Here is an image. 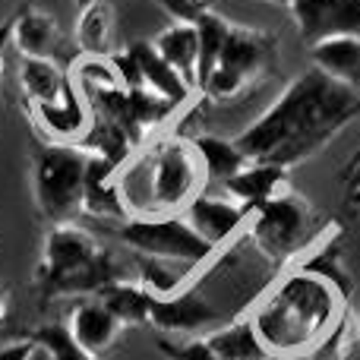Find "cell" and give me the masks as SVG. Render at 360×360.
Here are the masks:
<instances>
[{
	"instance_id": "cb8c5ba5",
	"label": "cell",
	"mask_w": 360,
	"mask_h": 360,
	"mask_svg": "<svg viewBox=\"0 0 360 360\" xmlns=\"http://www.w3.org/2000/svg\"><path fill=\"white\" fill-rule=\"evenodd\" d=\"M193 25H196V41H199V60H196V92H199L202 79L212 73V67H215L218 57H221V48H224V41H228V32L234 22H228V19L218 16L215 10H209Z\"/></svg>"
},
{
	"instance_id": "52a82bcc",
	"label": "cell",
	"mask_w": 360,
	"mask_h": 360,
	"mask_svg": "<svg viewBox=\"0 0 360 360\" xmlns=\"http://www.w3.org/2000/svg\"><path fill=\"white\" fill-rule=\"evenodd\" d=\"M275 60H278V38L275 35L262 29H247V25H231L221 57L202 79L199 95L209 101L240 98L269 70H275Z\"/></svg>"
},
{
	"instance_id": "6da1fadb",
	"label": "cell",
	"mask_w": 360,
	"mask_h": 360,
	"mask_svg": "<svg viewBox=\"0 0 360 360\" xmlns=\"http://www.w3.org/2000/svg\"><path fill=\"white\" fill-rule=\"evenodd\" d=\"M357 114V89L307 70L234 139L250 162H272L291 171L323 152Z\"/></svg>"
},
{
	"instance_id": "8992f818",
	"label": "cell",
	"mask_w": 360,
	"mask_h": 360,
	"mask_svg": "<svg viewBox=\"0 0 360 360\" xmlns=\"http://www.w3.org/2000/svg\"><path fill=\"white\" fill-rule=\"evenodd\" d=\"M313 205L300 193L285 190L250 212L243 237L269 266L291 269L313 247Z\"/></svg>"
},
{
	"instance_id": "d6986e66",
	"label": "cell",
	"mask_w": 360,
	"mask_h": 360,
	"mask_svg": "<svg viewBox=\"0 0 360 360\" xmlns=\"http://www.w3.org/2000/svg\"><path fill=\"white\" fill-rule=\"evenodd\" d=\"M155 51L180 73V79L196 92V60H199V41L193 22H171L152 38Z\"/></svg>"
},
{
	"instance_id": "603a6c76",
	"label": "cell",
	"mask_w": 360,
	"mask_h": 360,
	"mask_svg": "<svg viewBox=\"0 0 360 360\" xmlns=\"http://www.w3.org/2000/svg\"><path fill=\"white\" fill-rule=\"evenodd\" d=\"M297 266L307 269V272H313V275H319L323 281H329V285L351 304L354 281H351V272H348V266H345V259H342V247H338V240H326L323 237V240L313 243V247L300 256Z\"/></svg>"
},
{
	"instance_id": "e575fe53",
	"label": "cell",
	"mask_w": 360,
	"mask_h": 360,
	"mask_svg": "<svg viewBox=\"0 0 360 360\" xmlns=\"http://www.w3.org/2000/svg\"><path fill=\"white\" fill-rule=\"evenodd\" d=\"M73 4H76V10H86V6L95 4V0H73Z\"/></svg>"
},
{
	"instance_id": "ffe728a7",
	"label": "cell",
	"mask_w": 360,
	"mask_h": 360,
	"mask_svg": "<svg viewBox=\"0 0 360 360\" xmlns=\"http://www.w3.org/2000/svg\"><path fill=\"white\" fill-rule=\"evenodd\" d=\"M76 48L86 57H111L114 54V6L108 0H95L76 16Z\"/></svg>"
},
{
	"instance_id": "1f68e13d",
	"label": "cell",
	"mask_w": 360,
	"mask_h": 360,
	"mask_svg": "<svg viewBox=\"0 0 360 360\" xmlns=\"http://www.w3.org/2000/svg\"><path fill=\"white\" fill-rule=\"evenodd\" d=\"M6 313H10V300H6V294L0 291V326L6 323Z\"/></svg>"
},
{
	"instance_id": "7c38bea8",
	"label": "cell",
	"mask_w": 360,
	"mask_h": 360,
	"mask_svg": "<svg viewBox=\"0 0 360 360\" xmlns=\"http://www.w3.org/2000/svg\"><path fill=\"white\" fill-rule=\"evenodd\" d=\"M63 326H67V332L73 335V342L79 345L86 354H92L95 360L105 357L108 351L117 345V338L124 335V323H120L98 297L76 300Z\"/></svg>"
},
{
	"instance_id": "7a4b0ae2",
	"label": "cell",
	"mask_w": 360,
	"mask_h": 360,
	"mask_svg": "<svg viewBox=\"0 0 360 360\" xmlns=\"http://www.w3.org/2000/svg\"><path fill=\"white\" fill-rule=\"evenodd\" d=\"M348 300L319 275L291 266L247 310L256 335L272 357H307L342 319Z\"/></svg>"
},
{
	"instance_id": "44dd1931",
	"label": "cell",
	"mask_w": 360,
	"mask_h": 360,
	"mask_svg": "<svg viewBox=\"0 0 360 360\" xmlns=\"http://www.w3.org/2000/svg\"><path fill=\"white\" fill-rule=\"evenodd\" d=\"M205 342H209V348L215 351L218 360H275L247 316L234 319L228 326H218L215 332L205 335Z\"/></svg>"
},
{
	"instance_id": "8fae6325",
	"label": "cell",
	"mask_w": 360,
	"mask_h": 360,
	"mask_svg": "<svg viewBox=\"0 0 360 360\" xmlns=\"http://www.w3.org/2000/svg\"><path fill=\"white\" fill-rule=\"evenodd\" d=\"M288 10L307 44L342 35L360 38V0H294Z\"/></svg>"
},
{
	"instance_id": "7402d4cb",
	"label": "cell",
	"mask_w": 360,
	"mask_h": 360,
	"mask_svg": "<svg viewBox=\"0 0 360 360\" xmlns=\"http://www.w3.org/2000/svg\"><path fill=\"white\" fill-rule=\"evenodd\" d=\"M95 297L114 313V316L127 326H146L152 313V294L139 285V278H114L111 285H105Z\"/></svg>"
},
{
	"instance_id": "8d00e7d4",
	"label": "cell",
	"mask_w": 360,
	"mask_h": 360,
	"mask_svg": "<svg viewBox=\"0 0 360 360\" xmlns=\"http://www.w3.org/2000/svg\"><path fill=\"white\" fill-rule=\"evenodd\" d=\"M266 4H278V6H291L294 0H266Z\"/></svg>"
},
{
	"instance_id": "ab89813d",
	"label": "cell",
	"mask_w": 360,
	"mask_h": 360,
	"mask_svg": "<svg viewBox=\"0 0 360 360\" xmlns=\"http://www.w3.org/2000/svg\"><path fill=\"white\" fill-rule=\"evenodd\" d=\"M354 158H360V152H357V155H354Z\"/></svg>"
},
{
	"instance_id": "ac0fdd59",
	"label": "cell",
	"mask_w": 360,
	"mask_h": 360,
	"mask_svg": "<svg viewBox=\"0 0 360 360\" xmlns=\"http://www.w3.org/2000/svg\"><path fill=\"white\" fill-rule=\"evenodd\" d=\"M190 143L199 155L205 180H215V184H221V186L228 184L237 171L247 168V162H250V158L240 152L237 139H224V136H215V133H199V136H193Z\"/></svg>"
},
{
	"instance_id": "3957f363",
	"label": "cell",
	"mask_w": 360,
	"mask_h": 360,
	"mask_svg": "<svg viewBox=\"0 0 360 360\" xmlns=\"http://www.w3.org/2000/svg\"><path fill=\"white\" fill-rule=\"evenodd\" d=\"M120 180H136V186H120L130 215H180L202 193L205 174L190 139L165 136L133 168H120Z\"/></svg>"
},
{
	"instance_id": "9c48e42d",
	"label": "cell",
	"mask_w": 360,
	"mask_h": 360,
	"mask_svg": "<svg viewBox=\"0 0 360 360\" xmlns=\"http://www.w3.org/2000/svg\"><path fill=\"white\" fill-rule=\"evenodd\" d=\"M180 215H184L186 224H190V228L215 250L231 247L237 237H243L247 221H250V212L243 209L240 202H234L228 193H224V196L199 193Z\"/></svg>"
},
{
	"instance_id": "5b68a950",
	"label": "cell",
	"mask_w": 360,
	"mask_h": 360,
	"mask_svg": "<svg viewBox=\"0 0 360 360\" xmlns=\"http://www.w3.org/2000/svg\"><path fill=\"white\" fill-rule=\"evenodd\" d=\"M89 152L76 143H44L32 155V199L48 224L76 221L86 196Z\"/></svg>"
},
{
	"instance_id": "83f0119b",
	"label": "cell",
	"mask_w": 360,
	"mask_h": 360,
	"mask_svg": "<svg viewBox=\"0 0 360 360\" xmlns=\"http://www.w3.org/2000/svg\"><path fill=\"white\" fill-rule=\"evenodd\" d=\"M158 351L168 360H218L215 351L209 348L205 335H190V338H158Z\"/></svg>"
},
{
	"instance_id": "484cf974",
	"label": "cell",
	"mask_w": 360,
	"mask_h": 360,
	"mask_svg": "<svg viewBox=\"0 0 360 360\" xmlns=\"http://www.w3.org/2000/svg\"><path fill=\"white\" fill-rule=\"evenodd\" d=\"M354 351H357L354 313H351V307H348V310L342 313V319L323 335V342L307 354V360H351Z\"/></svg>"
},
{
	"instance_id": "f1b7e54d",
	"label": "cell",
	"mask_w": 360,
	"mask_h": 360,
	"mask_svg": "<svg viewBox=\"0 0 360 360\" xmlns=\"http://www.w3.org/2000/svg\"><path fill=\"white\" fill-rule=\"evenodd\" d=\"M171 16V22H196L202 13H209V6L202 0H152Z\"/></svg>"
},
{
	"instance_id": "74e56055",
	"label": "cell",
	"mask_w": 360,
	"mask_h": 360,
	"mask_svg": "<svg viewBox=\"0 0 360 360\" xmlns=\"http://www.w3.org/2000/svg\"><path fill=\"white\" fill-rule=\"evenodd\" d=\"M351 202L360 205V190H351Z\"/></svg>"
},
{
	"instance_id": "d4e9b609",
	"label": "cell",
	"mask_w": 360,
	"mask_h": 360,
	"mask_svg": "<svg viewBox=\"0 0 360 360\" xmlns=\"http://www.w3.org/2000/svg\"><path fill=\"white\" fill-rule=\"evenodd\" d=\"M190 269L174 266V262H158V259H143L139 266V285L152 294V297H171V294L190 288Z\"/></svg>"
},
{
	"instance_id": "4316f807",
	"label": "cell",
	"mask_w": 360,
	"mask_h": 360,
	"mask_svg": "<svg viewBox=\"0 0 360 360\" xmlns=\"http://www.w3.org/2000/svg\"><path fill=\"white\" fill-rule=\"evenodd\" d=\"M29 342L35 345V348H41L51 360H95L92 354H86V351L73 342V335L67 332V326L63 323L41 326V329L32 332Z\"/></svg>"
},
{
	"instance_id": "d6a6232c",
	"label": "cell",
	"mask_w": 360,
	"mask_h": 360,
	"mask_svg": "<svg viewBox=\"0 0 360 360\" xmlns=\"http://www.w3.org/2000/svg\"><path fill=\"white\" fill-rule=\"evenodd\" d=\"M10 41V25H0V54H4V44Z\"/></svg>"
},
{
	"instance_id": "5bb4252c",
	"label": "cell",
	"mask_w": 360,
	"mask_h": 360,
	"mask_svg": "<svg viewBox=\"0 0 360 360\" xmlns=\"http://www.w3.org/2000/svg\"><path fill=\"white\" fill-rule=\"evenodd\" d=\"M10 44L22 60H54L60 44V19L44 6H22L10 22Z\"/></svg>"
},
{
	"instance_id": "d590c367",
	"label": "cell",
	"mask_w": 360,
	"mask_h": 360,
	"mask_svg": "<svg viewBox=\"0 0 360 360\" xmlns=\"http://www.w3.org/2000/svg\"><path fill=\"white\" fill-rule=\"evenodd\" d=\"M354 335H357V348H360V316H354Z\"/></svg>"
},
{
	"instance_id": "e0dca14e",
	"label": "cell",
	"mask_w": 360,
	"mask_h": 360,
	"mask_svg": "<svg viewBox=\"0 0 360 360\" xmlns=\"http://www.w3.org/2000/svg\"><path fill=\"white\" fill-rule=\"evenodd\" d=\"M310 60L313 70H319L323 76L348 89H360V38L342 35L310 44Z\"/></svg>"
},
{
	"instance_id": "836d02e7",
	"label": "cell",
	"mask_w": 360,
	"mask_h": 360,
	"mask_svg": "<svg viewBox=\"0 0 360 360\" xmlns=\"http://www.w3.org/2000/svg\"><path fill=\"white\" fill-rule=\"evenodd\" d=\"M29 360H51V357H48V354H44V351H41V348H35V345H32V357H29Z\"/></svg>"
},
{
	"instance_id": "f546056e",
	"label": "cell",
	"mask_w": 360,
	"mask_h": 360,
	"mask_svg": "<svg viewBox=\"0 0 360 360\" xmlns=\"http://www.w3.org/2000/svg\"><path fill=\"white\" fill-rule=\"evenodd\" d=\"M32 357V342L29 338H19L0 348V360H29Z\"/></svg>"
},
{
	"instance_id": "4dcf8cb0",
	"label": "cell",
	"mask_w": 360,
	"mask_h": 360,
	"mask_svg": "<svg viewBox=\"0 0 360 360\" xmlns=\"http://www.w3.org/2000/svg\"><path fill=\"white\" fill-rule=\"evenodd\" d=\"M345 180H348L351 190H360V158H354L348 168V174H345Z\"/></svg>"
},
{
	"instance_id": "f35d334b",
	"label": "cell",
	"mask_w": 360,
	"mask_h": 360,
	"mask_svg": "<svg viewBox=\"0 0 360 360\" xmlns=\"http://www.w3.org/2000/svg\"><path fill=\"white\" fill-rule=\"evenodd\" d=\"M0 79H4V67H0Z\"/></svg>"
},
{
	"instance_id": "9a60e30c",
	"label": "cell",
	"mask_w": 360,
	"mask_h": 360,
	"mask_svg": "<svg viewBox=\"0 0 360 360\" xmlns=\"http://www.w3.org/2000/svg\"><path fill=\"white\" fill-rule=\"evenodd\" d=\"M127 54H130L133 63H136L139 86L149 89L152 95L165 98L168 105H174V108H180L193 95V89L180 79V73L171 67L168 60H165L162 54H158L152 41H133L130 48H127Z\"/></svg>"
},
{
	"instance_id": "277c9868",
	"label": "cell",
	"mask_w": 360,
	"mask_h": 360,
	"mask_svg": "<svg viewBox=\"0 0 360 360\" xmlns=\"http://www.w3.org/2000/svg\"><path fill=\"white\" fill-rule=\"evenodd\" d=\"M114 278H124L114 256L95 240L92 231L76 221L51 224L44 234L35 288L51 297H95Z\"/></svg>"
},
{
	"instance_id": "30bf717a",
	"label": "cell",
	"mask_w": 360,
	"mask_h": 360,
	"mask_svg": "<svg viewBox=\"0 0 360 360\" xmlns=\"http://www.w3.org/2000/svg\"><path fill=\"white\" fill-rule=\"evenodd\" d=\"M218 319H221V310L196 288H184L171 297H155L149 313V326H155L168 338L199 335L205 326L218 323Z\"/></svg>"
},
{
	"instance_id": "ba28073f",
	"label": "cell",
	"mask_w": 360,
	"mask_h": 360,
	"mask_svg": "<svg viewBox=\"0 0 360 360\" xmlns=\"http://www.w3.org/2000/svg\"><path fill=\"white\" fill-rule=\"evenodd\" d=\"M117 237L146 259L174 262L186 269L205 266L218 253L186 224L184 215H130L120 221Z\"/></svg>"
},
{
	"instance_id": "4fadbf2b",
	"label": "cell",
	"mask_w": 360,
	"mask_h": 360,
	"mask_svg": "<svg viewBox=\"0 0 360 360\" xmlns=\"http://www.w3.org/2000/svg\"><path fill=\"white\" fill-rule=\"evenodd\" d=\"M19 95L25 111L35 108H60L79 98V89L70 79V70H60L54 60H22L16 70Z\"/></svg>"
},
{
	"instance_id": "2e32d148",
	"label": "cell",
	"mask_w": 360,
	"mask_h": 360,
	"mask_svg": "<svg viewBox=\"0 0 360 360\" xmlns=\"http://www.w3.org/2000/svg\"><path fill=\"white\" fill-rule=\"evenodd\" d=\"M288 186V168L272 162H247V168L237 171L234 177L224 184V193H228L234 202H240L247 212L259 209L262 202L281 196Z\"/></svg>"
}]
</instances>
